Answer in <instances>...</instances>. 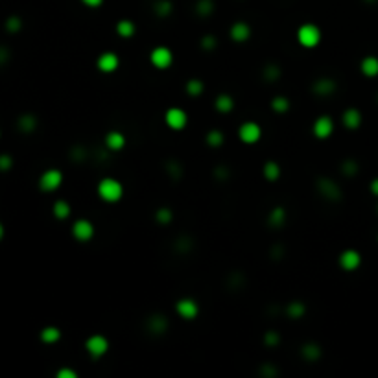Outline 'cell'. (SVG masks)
<instances>
[{
  "mask_svg": "<svg viewBox=\"0 0 378 378\" xmlns=\"http://www.w3.org/2000/svg\"><path fill=\"white\" fill-rule=\"evenodd\" d=\"M249 35H251V30H249V26H247L246 23H236L235 26L231 28V37L235 41H238V43L247 41Z\"/></svg>",
  "mask_w": 378,
  "mask_h": 378,
  "instance_id": "13",
  "label": "cell"
},
{
  "mask_svg": "<svg viewBox=\"0 0 378 378\" xmlns=\"http://www.w3.org/2000/svg\"><path fill=\"white\" fill-rule=\"evenodd\" d=\"M175 308H177V314L183 319H194L196 315H198V304L192 299H181V301H177Z\"/></svg>",
  "mask_w": 378,
  "mask_h": 378,
  "instance_id": "9",
  "label": "cell"
},
{
  "mask_svg": "<svg viewBox=\"0 0 378 378\" xmlns=\"http://www.w3.org/2000/svg\"><path fill=\"white\" fill-rule=\"evenodd\" d=\"M343 124L345 127H349V129H356V127L361 124V115L360 111L356 109H347L343 113Z\"/></svg>",
  "mask_w": 378,
  "mask_h": 378,
  "instance_id": "14",
  "label": "cell"
},
{
  "mask_svg": "<svg viewBox=\"0 0 378 378\" xmlns=\"http://www.w3.org/2000/svg\"><path fill=\"white\" fill-rule=\"evenodd\" d=\"M159 220H162V222H170V212L159 211Z\"/></svg>",
  "mask_w": 378,
  "mask_h": 378,
  "instance_id": "32",
  "label": "cell"
},
{
  "mask_svg": "<svg viewBox=\"0 0 378 378\" xmlns=\"http://www.w3.org/2000/svg\"><path fill=\"white\" fill-rule=\"evenodd\" d=\"M371 192L374 196H378V179H374V181L371 183Z\"/></svg>",
  "mask_w": 378,
  "mask_h": 378,
  "instance_id": "33",
  "label": "cell"
},
{
  "mask_svg": "<svg viewBox=\"0 0 378 378\" xmlns=\"http://www.w3.org/2000/svg\"><path fill=\"white\" fill-rule=\"evenodd\" d=\"M288 107H290V103H288V100L284 96H277L275 100H273V109H275L277 113H286Z\"/></svg>",
  "mask_w": 378,
  "mask_h": 378,
  "instance_id": "23",
  "label": "cell"
},
{
  "mask_svg": "<svg viewBox=\"0 0 378 378\" xmlns=\"http://www.w3.org/2000/svg\"><path fill=\"white\" fill-rule=\"evenodd\" d=\"M186 91L190 92V94H200L201 91H203V83L201 81H188V85H186Z\"/></svg>",
  "mask_w": 378,
  "mask_h": 378,
  "instance_id": "27",
  "label": "cell"
},
{
  "mask_svg": "<svg viewBox=\"0 0 378 378\" xmlns=\"http://www.w3.org/2000/svg\"><path fill=\"white\" fill-rule=\"evenodd\" d=\"M118 58H116L113 52H105V54H102L100 58H98V69L102 70V72H115L116 69H118Z\"/></svg>",
  "mask_w": 378,
  "mask_h": 378,
  "instance_id": "12",
  "label": "cell"
},
{
  "mask_svg": "<svg viewBox=\"0 0 378 378\" xmlns=\"http://www.w3.org/2000/svg\"><path fill=\"white\" fill-rule=\"evenodd\" d=\"M12 166H13V159L10 157V155H6V153L0 155V172H8Z\"/></svg>",
  "mask_w": 378,
  "mask_h": 378,
  "instance_id": "26",
  "label": "cell"
},
{
  "mask_svg": "<svg viewBox=\"0 0 378 378\" xmlns=\"http://www.w3.org/2000/svg\"><path fill=\"white\" fill-rule=\"evenodd\" d=\"M10 58V52H8L6 46H0V65H4Z\"/></svg>",
  "mask_w": 378,
  "mask_h": 378,
  "instance_id": "30",
  "label": "cell"
},
{
  "mask_svg": "<svg viewBox=\"0 0 378 378\" xmlns=\"http://www.w3.org/2000/svg\"><path fill=\"white\" fill-rule=\"evenodd\" d=\"M35 126H37V120H35V116L23 115L21 118H19V129H21L23 133H32L35 129Z\"/></svg>",
  "mask_w": 378,
  "mask_h": 378,
  "instance_id": "19",
  "label": "cell"
},
{
  "mask_svg": "<svg viewBox=\"0 0 378 378\" xmlns=\"http://www.w3.org/2000/svg\"><path fill=\"white\" fill-rule=\"evenodd\" d=\"M72 235H74L78 240L87 242V240H91L92 235H94V227H92V224L87 222V220H78V222L72 225Z\"/></svg>",
  "mask_w": 378,
  "mask_h": 378,
  "instance_id": "6",
  "label": "cell"
},
{
  "mask_svg": "<svg viewBox=\"0 0 378 378\" xmlns=\"http://www.w3.org/2000/svg\"><path fill=\"white\" fill-rule=\"evenodd\" d=\"M85 6H91V8H98L100 4H102L103 0H81Z\"/></svg>",
  "mask_w": 378,
  "mask_h": 378,
  "instance_id": "31",
  "label": "cell"
},
{
  "mask_svg": "<svg viewBox=\"0 0 378 378\" xmlns=\"http://www.w3.org/2000/svg\"><path fill=\"white\" fill-rule=\"evenodd\" d=\"M116 32L122 35V37H131L135 34V24L131 21H120L116 24Z\"/></svg>",
  "mask_w": 378,
  "mask_h": 378,
  "instance_id": "20",
  "label": "cell"
},
{
  "mask_svg": "<svg viewBox=\"0 0 378 378\" xmlns=\"http://www.w3.org/2000/svg\"><path fill=\"white\" fill-rule=\"evenodd\" d=\"M61 183H63V173L59 170H54V168L46 170L39 179V186L43 192H54L61 186Z\"/></svg>",
  "mask_w": 378,
  "mask_h": 378,
  "instance_id": "3",
  "label": "cell"
},
{
  "mask_svg": "<svg viewBox=\"0 0 378 378\" xmlns=\"http://www.w3.org/2000/svg\"><path fill=\"white\" fill-rule=\"evenodd\" d=\"M282 220H284V211H282V209H275L273 214H271V222H275V224L279 222V224H281Z\"/></svg>",
  "mask_w": 378,
  "mask_h": 378,
  "instance_id": "28",
  "label": "cell"
},
{
  "mask_svg": "<svg viewBox=\"0 0 378 378\" xmlns=\"http://www.w3.org/2000/svg\"><path fill=\"white\" fill-rule=\"evenodd\" d=\"M21 26H23V23H21V19H19V17H10L6 21V30L10 32V34H15V32H19V30H21Z\"/></svg>",
  "mask_w": 378,
  "mask_h": 378,
  "instance_id": "24",
  "label": "cell"
},
{
  "mask_svg": "<svg viewBox=\"0 0 378 378\" xmlns=\"http://www.w3.org/2000/svg\"><path fill=\"white\" fill-rule=\"evenodd\" d=\"M4 235H6V229H4V225L0 224V240L4 238Z\"/></svg>",
  "mask_w": 378,
  "mask_h": 378,
  "instance_id": "34",
  "label": "cell"
},
{
  "mask_svg": "<svg viewBox=\"0 0 378 378\" xmlns=\"http://www.w3.org/2000/svg\"><path fill=\"white\" fill-rule=\"evenodd\" d=\"M151 63L157 67V69H166L172 65V52L164 48V46H157L153 52H151Z\"/></svg>",
  "mask_w": 378,
  "mask_h": 378,
  "instance_id": "5",
  "label": "cell"
},
{
  "mask_svg": "<svg viewBox=\"0 0 378 378\" xmlns=\"http://www.w3.org/2000/svg\"><path fill=\"white\" fill-rule=\"evenodd\" d=\"M240 138L246 144L257 142L258 138H260V126H258V124H255V122H246V124H242V127H240Z\"/></svg>",
  "mask_w": 378,
  "mask_h": 378,
  "instance_id": "8",
  "label": "cell"
},
{
  "mask_svg": "<svg viewBox=\"0 0 378 378\" xmlns=\"http://www.w3.org/2000/svg\"><path fill=\"white\" fill-rule=\"evenodd\" d=\"M334 131V122L328 116H319L314 124V133L317 138H327Z\"/></svg>",
  "mask_w": 378,
  "mask_h": 378,
  "instance_id": "11",
  "label": "cell"
},
{
  "mask_svg": "<svg viewBox=\"0 0 378 378\" xmlns=\"http://www.w3.org/2000/svg\"><path fill=\"white\" fill-rule=\"evenodd\" d=\"M233 105H235V102H233V98L227 96V94H222V96H218V100H216V107H218L222 113H229V111L233 109Z\"/></svg>",
  "mask_w": 378,
  "mask_h": 378,
  "instance_id": "21",
  "label": "cell"
},
{
  "mask_svg": "<svg viewBox=\"0 0 378 378\" xmlns=\"http://www.w3.org/2000/svg\"><path fill=\"white\" fill-rule=\"evenodd\" d=\"M297 39H299V43H301L303 46H306V48H314V46L319 45L321 32L317 26H314V24H303L297 32Z\"/></svg>",
  "mask_w": 378,
  "mask_h": 378,
  "instance_id": "2",
  "label": "cell"
},
{
  "mask_svg": "<svg viewBox=\"0 0 378 378\" xmlns=\"http://www.w3.org/2000/svg\"><path fill=\"white\" fill-rule=\"evenodd\" d=\"M264 175H266L269 181L277 179L279 175H281V168H279V164H275V162H268V164L264 166Z\"/></svg>",
  "mask_w": 378,
  "mask_h": 378,
  "instance_id": "22",
  "label": "cell"
},
{
  "mask_svg": "<svg viewBox=\"0 0 378 378\" xmlns=\"http://www.w3.org/2000/svg\"><path fill=\"white\" fill-rule=\"evenodd\" d=\"M360 264H361L360 253L354 251V249H347V251H343L341 255H339V266H341L343 269H347V271L356 269Z\"/></svg>",
  "mask_w": 378,
  "mask_h": 378,
  "instance_id": "7",
  "label": "cell"
},
{
  "mask_svg": "<svg viewBox=\"0 0 378 378\" xmlns=\"http://www.w3.org/2000/svg\"><path fill=\"white\" fill-rule=\"evenodd\" d=\"M54 216L58 220H67L70 216V205L67 201H56L54 203Z\"/></svg>",
  "mask_w": 378,
  "mask_h": 378,
  "instance_id": "17",
  "label": "cell"
},
{
  "mask_svg": "<svg viewBox=\"0 0 378 378\" xmlns=\"http://www.w3.org/2000/svg\"><path fill=\"white\" fill-rule=\"evenodd\" d=\"M207 142L211 144V146H220V144L224 142V135L220 131H211L207 135Z\"/></svg>",
  "mask_w": 378,
  "mask_h": 378,
  "instance_id": "25",
  "label": "cell"
},
{
  "mask_svg": "<svg viewBox=\"0 0 378 378\" xmlns=\"http://www.w3.org/2000/svg\"><path fill=\"white\" fill-rule=\"evenodd\" d=\"M85 349L92 358H100V356H103L105 352H107V349H109V341L103 338V336H100V334H94V336H91V338L87 339Z\"/></svg>",
  "mask_w": 378,
  "mask_h": 378,
  "instance_id": "4",
  "label": "cell"
},
{
  "mask_svg": "<svg viewBox=\"0 0 378 378\" xmlns=\"http://www.w3.org/2000/svg\"><path fill=\"white\" fill-rule=\"evenodd\" d=\"M105 144H107V148L111 149H120L124 144H126V138H124V135L118 131H113L107 135V138H105Z\"/></svg>",
  "mask_w": 378,
  "mask_h": 378,
  "instance_id": "16",
  "label": "cell"
},
{
  "mask_svg": "<svg viewBox=\"0 0 378 378\" xmlns=\"http://www.w3.org/2000/svg\"><path fill=\"white\" fill-rule=\"evenodd\" d=\"M58 378H76V372L72 369H61L58 371Z\"/></svg>",
  "mask_w": 378,
  "mask_h": 378,
  "instance_id": "29",
  "label": "cell"
},
{
  "mask_svg": "<svg viewBox=\"0 0 378 378\" xmlns=\"http://www.w3.org/2000/svg\"><path fill=\"white\" fill-rule=\"evenodd\" d=\"M98 194L102 196V200H105L107 203H115L122 198L124 188L116 179H103L102 183L98 184Z\"/></svg>",
  "mask_w": 378,
  "mask_h": 378,
  "instance_id": "1",
  "label": "cell"
},
{
  "mask_svg": "<svg viewBox=\"0 0 378 378\" xmlns=\"http://www.w3.org/2000/svg\"><path fill=\"white\" fill-rule=\"evenodd\" d=\"M166 124L172 129H183L186 126V113L183 109H177L173 107L166 113Z\"/></svg>",
  "mask_w": 378,
  "mask_h": 378,
  "instance_id": "10",
  "label": "cell"
},
{
  "mask_svg": "<svg viewBox=\"0 0 378 378\" xmlns=\"http://www.w3.org/2000/svg\"><path fill=\"white\" fill-rule=\"evenodd\" d=\"M361 72L365 76H376L378 74V59L376 58H365L361 61Z\"/></svg>",
  "mask_w": 378,
  "mask_h": 378,
  "instance_id": "18",
  "label": "cell"
},
{
  "mask_svg": "<svg viewBox=\"0 0 378 378\" xmlns=\"http://www.w3.org/2000/svg\"><path fill=\"white\" fill-rule=\"evenodd\" d=\"M59 338H61V332L56 327H45L41 330V341L43 343H56Z\"/></svg>",
  "mask_w": 378,
  "mask_h": 378,
  "instance_id": "15",
  "label": "cell"
}]
</instances>
